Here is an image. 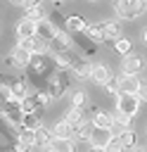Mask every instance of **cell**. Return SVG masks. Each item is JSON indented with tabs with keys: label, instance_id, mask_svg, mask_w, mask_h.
Here are the masks:
<instances>
[{
	"label": "cell",
	"instance_id": "46",
	"mask_svg": "<svg viewBox=\"0 0 147 152\" xmlns=\"http://www.w3.org/2000/svg\"><path fill=\"white\" fill-rule=\"evenodd\" d=\"M0 100H2V97H0ZM0 114H5V104H2V102H0Z\"/></svg>",
	"mask_w": 147,
	"mask_h": 152
},
{
	"label": "cell",
	"instance_id": "15",
	"mask_svg": "<svg viewBox=\"0 0 147 152\" xmlns=\"http://www.w3.org/2000/svg\"><path fill=\"white\" fill-rule=\"evenodd\" d=\"M52 138H55V133L50 131V128H45V126H38L36 128V145L43 150V147H47L50 142H52Z\"/></svg>",
	"mask_w": 147,
	"mask_h": 152
},
{
	"label": "cell",
	"instance_id": "12",
	"mask_svg": "<svg viewBox=\"0 0 147 152\" xmlns=\"http://www.w3.org/2000/svg\"><path fill=\"white\" fill-rule=\"evenodd\" d=\"M71 71H74V76H76L78 81H88L90 74H92V64L85 62V59H76L74 66H71Z\"/></svg>",
	"mask_w": 147,
	"mask_h": 152
},
{
	"label": "cell",
	"instance_id": "26",
	"mask_svg": "<svg viewBox=\"0 0 147 152\" xmlns=\"http://www.w3.org/2000/svg\"><path fill=\"white\" fill-rule=\"evenodd\" d=\"M104 33H107V38H121V24L119 21H104Z\"/></svg>",
	"mask_w": 147,
	"mask_h": 152
},
{
	"label": "cell",
	"instance_id": "40",
	"mask_svg": "<svg viewBox=\"0 0 147 152\" xmlns=\"http://www.w3.org/2000/svg\"><path fill=\"white\" fill-rule=\"evenodd\" d=\"M31 147H26L24 142H17V147H14V152H28Z\"/></svg>",
	"mask_w": 147,
	"mask_h": 152
},
{
	"label": "cell",
	"instance_id": "37",
	"mask_svg": "<svg viewBox=\"0 0 147 152\" xmlns=\"http://www.w3.org/2000/svg\"><path fill=\"white\" fill-rule=\"evenodd\" d=\"M17 45H21L24 50H28L31 55H33V38H19V43Z\"/></svg>",
	"mask_w": 147,
	"mask_h": 152
},
{
	"label": "cell",
	"instance_id": "28",
	"mask_svg": "<svg viewBox=\"0 0 147 152\" xmlns=\"http://www.w3.org/2000/svg\"><path fill=\"white\" fill-rule=\"evenodd\" d=\"M114 48H116V52H119V55H128V52H133V43H130L128 38H116Z\"/></svg>",
	"mask_w": 147,
	"mask_h": 152
},
{
	"label": "cell",
	"instance_id": "36",
	"mask_svg": "<svg viewBox=\"0 0 147 152\" xmlns=\"http://www.w3.org/2000/svg\"><path fill=\"white\" fill-rule=\"evenodd\" d=\"M114 119H116V121H121L123 126H130V121H133V116H130V114H123V112H119V109L114 112Z\"/></svg>",
	"mask_w": 147,
	"mask_h": 152
},
{
	"label": "cell",
	"instance_id": "45",
	"mask_svg": "<svg viewBox=\"0 0 147 152\" xmlns=\"http://www.w3.org/2000/svg\"><path fill=\"white\" fill-rule=\"evenodd\" d=\"M43 152H57V150H55L52 145H47V147H43Z\"/></svg>",
	"mask_w": 147,
	"mask_h": 152
},
{
	"label": "cell",
	"instance_id": "13",
	"mask_svg": "<svg viewBox=\"0 0 147 152\" xmlns=\"http://www.w3.org/2000/svg\"><path fill=\"white\" fill-rule=\"evenodd\" d=\"M85 36H88L92 43H104V40H107V33H104V21H102V24H88Z\"/></svg>",
	"mask_w": 147,
	"mask_h": 152
},
{
	"label": "cell",
	"instance_id": "33",
	"mask_svg": "<svg viewBox=\"0 0 147 152\" xmlns=\"http://www.w3.org/2000/svg\"><path fill=\"white\" fill-rule=\"evenodd\" d=\"M104 152H126V147H123V142H121L119 138H111V140L104 145Z\"/></svg>",
	"mask_w": 147,
	"mask_h": 152
},
{
	"label": "cell",
	"instance_id": "5",
	"mask_svg": "<svg viewBox=\"0 0 147 152\" xmlns=\"http://www.w3.org/2000/svg\"><path fill=\"white\" fill-rule=\"evenodd\" d=\"M142 69H145V59L140 55H135V52L123 55V59H121V71L123 74H140Z\"/></svg>",
	"mask_w": 147,
	"mask_h": 152
},
{
	"label": "cell",
	"instance_id": "48",
	"mask_svg": "<svg viewBox=\"0 0 147 152\" xmlns=\"http://www.w3.org/2000/svg\"><path fill=\"white\" fill-rule=\"evenodd\" d=\"M88 2H97V0H88Z\"/></svg>",
	"mask_w": 147,
	"mask_h": 152
},
{
	"label": "cell",
	"instance_id": "11",
	"mask_svg": "<svg viewBox=\"0 0 147 152\" xmlns=\"http://www.w3.org/2000/svg\"><path fill=\"white\" fill-rule=\"evenodd\" d=\"M36 33H38V24H36V21H31V19L24 17V19L17 24V36H19V38H33Z\"/></svg>",
	"mask_w": 147,
	"mask_h": 152
},
{
	"label": "cell",
	"instance_id": "32",
	"mask_svg": "<svg viewBox=\"0 0 147 152\" xmlns=\"http://www.w3.org/2000/svg\"><path fill=\"white\" fill-rule=\"evenodd\" d=\"M33 97H36V104L43 109V107H47L50 104V100H52V95L50 93H45V90H38V93H33Z\"/></svg>",
	"mask_w": 147,
	"mask_h": 152
},
{
	"label": "cell",
	"instance_id": "3",
	"mask_svg": "<svg viewBox=\"0 0 147 152\" xmlns=\"http://www.w3.org/2000/svg\"><path fill=\"white\" fill-rule=\"evenodd\" d=\"M140 102H142L140 95H133V93H119V97H116V109L123 112V114L135 116L138 109H140Z\"/></svg>",
	"mask_w": 147,
	"mask_h": 152
},
{
	"label": "cell",
	"instance_id": "17",
	"mask_svg": "<svg viewBox=\"0 0 147 152\" xmlns=\"http://www.w3.org/2000/svg\"><path fill=\"white\" fill-rule=\"evenodd\" d=\"M85 28H88V24L83 21V17H78V14L66 17V31H74V33H85Z\"/></svg>",
	"mask_w": 147,
	"mask_h": 152
},
{
	"label": "cell",
	"instance_id": "14",
	"mask_svg": "<svg viewBox=\"0 0 147 152\" xmlns=\"http://www.w3.org/2000/svg\"><path fill=\"white\" fill-rule=\"evenodd\" d=\"M52 133L57 138H71L74 135V124H69L66 119H59L55 126H52Z\"/></svg>",
	"mask_w": 147,
	"mask_h": 152
},
{
	"label": "cell",
	"instance_id": "2",
	"mask_svg": "<svg viewBox=\"0 0 147 152\" xmlns=\"http://www.w3.org/2000/svg\"><path fill=\"white\" fill-rule=\"evenodd\" d=\"M47 93L52 95V100H59L64 93H66V88H69V76H66V69H59L57 74H52L50 78H47Z\"/></svg>",
	"mask_w": 147,
	"mask_h": 152
},
{
	"label": "cell",
	"instance_id": "44",
	"mask_svg": "<svg viewBox=\"0 0 147 152\" xmlns=\"http://www.w3.org/2000/svg\"><path fill=\"white\" fill-rule=\"evenodd\" d=\"M7 2H9V5H24L26 0H7Z\"/></svg>",
	"mask_w": 147,
	"mask_h": 152
},
{
	"label": "cell",
	"instance_id": "47",
	"mask_svg": "<svg viewBox=\"0 0 147 152\" xmlns=\"http://www.w3.org/2000/svg\"><path fill=\"white\" fill-rule=\"evenodd\" d=\"M52 2H62V0H52Z\"/></svg>",
	"mask_w": 147,
	"mask_h": 152
},
{
	"label": "cell",
	"instance_id": "34",
	"mask_svg": "<svg viewBox=\"0 0 147 152\" xmlns=\"http://www.w3.org/2000/svg\"><path fill=\"white\" fill-rule=\"evenodd\" d=\"M126 128H128V126H123L121 121H116V119H114V124L109 126V133H111V138H119V135H121Z\"/></svg>",
	"mask_w": 147,
	"mask_h": 152
},
{
	"label": "cell",
	"instance_id": "27",
	"mask_svg": "<svg viewBox=\"0 0 147 152\" xmlns=\"http://www.w3.org/2000/svg\"><path fill=\"white\" fill-rule=\"evenodd\" d=\"M12 95H14L17 100H24V97L28 95V86H26L24 81H14V83H12Z\"/></svg>",
	"mask_w": 147,
	"mask_h": 152
},
{
	"label": "cell",
	"instance_id": "29",
	"mask_svg": "<svg viewBox=\"0 0 147 152\" xmlns=\"http://www.w3.org/2000/svg\"><path fill=\"white\" fill-rule=\"evenodd\" d=\"M71 107H88V93H83V90H76L74 95H71Z\"/></svg>",
	"mask_w": 147,
	"mask_h": 152
},
{
	"label": "cell",
	"instance_id": "19",
	"mask_svg": "<svg viewBox=\"0 0 147 152\" xmlns=\"http://www.w3.org/2000/svg\"><path fill=\"white\" fill-rule=\"evenodd\" d=\"M57 152H76V142L71 140V138H52V142H50Z\"/></svg>",
	"mask_w": 147,
	"mask_h": 152
},
{
	"label": "cell",
	"instance_id": "42",
	"mask_svg": "<svg viewBox=\"0 0 147 152\" xmlns=\"http://www.w3.org/2000/svg\"><path fill=\"white\" fill-rule=\"evenodd\" d=\"M133 152H147V147H145V145H135V147H133Z\"/></svg>",
	"mask_w": 147,
	"mask_h": 152
},
{
	"label": "cell",
	"instance_id": "22",
	"mask_svg": "<svg viewBox=\"0 0 147 152\" xmlns=\"http://www.w3.org/2000/svg\"><path fill=\"white\" fill-rule=\"evenodd\" d=\"M17 135H19V142H24L26 147H33V145H36V131H33V128H24V126H21V128L17 131Z\"/></svg>",
	"mask_w": 147,
	"mask_h": 152
},
{
	"label": "cell",
	"instance_id": "41",
	"mask_svg": "<svg viewBox=\"0 0 147 152\" xmlns=\"http://www.w3.org/2000/svg\"><path fill=\"white\" fill-rule=\"evenodd\" d=\"M140 38H142V43H145V45H147V26H145V28H142V33H140Z\"/></svg>",
	"mask_w": 147,
	"mask_h": 152
},
{
	"label": "cell",
	"instance_id": "24",
	"mask_svg": "<svg viewBox=\"0 0 147 152\" xmlns=\"http://www.w3.org/2000/svg\"><path fill=\"white\" fill-rule=\"evenodd\" d=\"M26 19H31V21H43V19H47V14H45V7L43 5H38V7H31V10H26Z\"/></svg>",
	"mask_w": 147,
	"mask_h": 152
},
{
	"label": "cell",
	"instance_id": "39",
	"mask_svg": "<svg viewBox=\"0 0 147 152\" xmlns=\"http://www.w3.org/2000/svg\"><path fill=\"white\" fill-rule=\"evenodd\" d=\"M38 5H43V0H26V2H24V7H26V10H31V7H38Z\"/></svg>",
	"mask_w": 147,
	"mask_h": 152
},
{
	"label": "cell",
	"instance_id": "4",
	"mask_svg": "<svg viewBox=\"0 0 147 152\" xmlns=\"http://www.w3.org/2000/svg\"><path fill=\"white\" fill-rule=\"evenodd\" d=\"M116 86H119L121 93H133V95H138L142 81L138 78V74H123V71H121V76L116 78Z\"/></svg>",
	"mask_w": 147,
	"mask_h": 152
},
{
	"label": "cell",
	"instance_id": "9",
	"mask_svg": "<svg viewBox=\"0 0 147 152\" xmlns=\"http://www.w3.org/2000/svg\"><path fill=\"white\" fill-rule=\"evenodd\" d=\"M92 131H95L92 121H85V119H83L81 124H76V126H74V138H76V140H81V142H90Z\"/></svg>",
	"mask_w": 147,
	"mask_h": 152
},
{
	"label": "cell",
	"instance_id": "6",
	"mask_svg": "<svg viewBox=\"0 0 147 152\" xmlns=\"http://www.w3.org/2000/svg\"><path fill=\"white\" fill-rule=\"evenodd\" d=\"M116 76H114V71L107 66V64H92V74H90V81L92 83H97V86H107V83H111Z\"/></svg>",
	"mask_w": 147,
	"mask_h": 152
},
{
	"label": "cell",
	"instance_id": "30",
	"mask_svg": "<svg viewBox=\"0 0 147 152\" xmlns=\"http://www.w3.org/2000/svg\"><path fill=\"white\" fill-rule=\"evenodd\" d=\"M28 66H31V69H33L38 76H40V74H45V59H43V55H33Z\"/></svg>",
	"mask_w": 147,
	"mask_h": 152
},
{
	"label": "cell",
	"instance_id": "25",
	"mask_svg": "<svg viewBox=\"0 0 147 152\" xmlns=\"http://www.w3.org/2000/svg\"><path fill=\"white\" fill-rule=\"evenodd\" d=\"M64 119L69 121V124H81L83 121V109L81 107H71V109H66V114H64Z\"/></svg>",
	"mask_w": 147,
	"mask_h": 152
},
{
	"label": "cell",
	"instance_id": "20",
	"mask_svg": "<svg viewBox=\"0 0 147 152\" xmlns=\"http://www.w3.org/2000/svg\"><path fill=\"white\" fill-rule=\"evenodd\" d=\"M55 33H57V28H55V24H52L50 19H43V21H38V33H36V36H40V38H47V40H50Z\"/></svg>",
	"mask_w": 147,
	"mask_h": 152
},
{
	"label": "cell",
	"instance_id": "1",
	"mask_svg": "<svg viewBox=\"0 0 147 152\" xmlns=\"http://www.w3.org/2000/svg\"><path fill=\"white\" fill-rule=\"evenodd\" d=\"M114 12L121 19L133 21L147 12V0H114Z\"/></svg>",
	"mask_w": 147,
	"mask_h": 152
},
{
	"label": "cell",
	"instance_id": "35",
	"mask_svg": "<svg viewBox=\"0 0 147 152\" xmlns=\"http://www.w3.org/2000/svg\"><path fill=\"white\" fill-rule=\"evenodd\" d=\"M104 93H107V95H109V97H114V100H116V97H119V93H121V90H119V86H116V83H114V81H111V83H107V86H104Z\"/></svg>",
	"mask_w": 147,
	"mask_h": 152
},
{
	"label": "cell",
	"instance_id": "8",
	"mask_svg": "<svg viewBox=\"0 0 147 152\" xmlns=\"http://www.w3.org/2000/svg\"><path fill=\"white\" fill-rule=\"evenodd\" d=\"M31 52L28 50H24L21 45H14L12 48V52H9V59H12V64L17 66V69H28V64H31Z\"/></svg>",
	"mask_w": 147,
	"mask_h": 152
},
{
	"label": "cell",
	"instance_id": "10",
	"mask_svg": "<svg viewBox=\"0 0 147 152\" xmlns=\"http://www.w3.org/2000/svg\"><path fill=\"white\" fill-rule=\"evenodd\" d=\"M92 126L95 128H104V131H109V126L114 124V114L111 112H104V109H97L95 114H92Z\"/></svg>",
	"mask_w": 147,
	"mask_h": 152
},
{
	"label": "cell",
	"instance_id": "38",
	"mask_svg": "<svg viewBox=\"0 0 147 152\" xmlns=\"http://www.w3.org/2000/svg\"><path fill=\"white\" fill-rule=\"evenodd\" d=\"M138 95H140V100H142V102H147V81L140 86V93H138Z\"/></svg>",
	"mask_w": 147,
	"mask_h": 152
},
{
	"label": "cell",
	"instance_id": "21",
	"mask_svg": "<svg viewBox=\"0 0 147 152\" xmlns=\"http://www.w3.org/2000/svg\"><path fill=\"white\" fill-rule=\"evenodd\" d=\"M74 62H76V57H74L71 50H69V52H59V55H55V64H57L59 69H71Z\"/></svg>",
	"mask_w": 147,
	"mask_h": 152
},
{
	"label": "cell",
	"instance_id": "23",
	"mask_svg": "<svg viewBox=\"0 0 147 152\" xmlns=\"http://www.w3.org/2000/svg\"><path fill=\"white\" fill-rule=\"evenodd\" d=\"M119 140L123 142V147H126V150H133V147L138 145V135H135V131H133L130 126H128V128H126V131L119 135Z\"/></svg>",
	"mask_w": 147,
	"mask_h": 152
},
{
	"label": "cell",
	"instance_id": "16",
	"mask_svg": "<svg viewBox=\"0 0 147 152\" xmlns=\"http://www.w3.org/2000/svg\"><path fill=\"white\" fill-rule=\"evenodd\" d=\"M109 140H111V133L104 131V128H95L92 135H90V145H92V147H104Z\"/></svg>",
	"mask_w": 147,
	"mask_h": 152
},
{
	"label": "cell",
	"instance_id": "7",
	"mask_svg": "<svg viewBox=\"0 0 147 152\" xmlns=\"http://www.w3.org/2000/svg\"><path fill=\"white\" fill-rule=\"evenodd\" d=\"M50 50H52L55 55H59V52H69V50H71L69 31H57V33L50 38Z\"/></svg>",
	"mask_w": 147,
	"mask_h": 152
},
{
	"label": "cell",
	"instance_id": "18",
	"mask_svg": "<svg viewBox=\"0 0 147 152\" xmlns=\"http://www.w3.org/2000/svg\"><path fill=\"white\" fill-rule=\"evenodd\" d=\"M19 119H21V126H24V128H33V131H36L38 126H43V124H40V114H38V112H21V116H19Z\"/></svg>",
	"mask_w": 147,
	"mask_h": 152
},
{
	"label": "cell",
	"instance_id": "31",
	"mask_svg": "<svg viewBox=\"0 0 147 152\" xmlns=\"http://www.w3.org/2000/svg\"><path fill=\"white\" fill-rule=\"evenodd\" d=\"M21 112H40V107L36 104V97L33 95H26L21 100Z\"/></svg>",
	"mask_w": 147,
	"mask_h": 152
},
{
	"label": "cell",
	"instance_id": "43",
	"mask_svg": "<svg viewBox=\"0 0 147 152\" xmlns=\"http://www.w3.org/2000/svg\"><path fill=\"white\" fill-rule=\"evenodd\" d=\"M88 152H104V147H92V145H90V150H88Z\"/></svg>",
	"mask_w": 147,
	"mask_h": 152
}]
</instances>
